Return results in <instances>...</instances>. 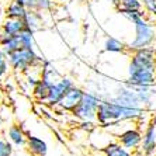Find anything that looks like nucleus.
<instances>
[{
    "instance_id": "f03ea898",
    "label": "nucleus",
    "mask_w": 156,
    "mask_h": 156,
    "mask_svg": "<svg viewBox=\"0 0 156 156\" xmlns=\"http://www.w3.org/2000/svg\"><path fill=\"white\" fill-rule=\"evenodd\" d=\"M10 68L17 73H26L31 68L42 63V58L35 52L34 48H20L7 55Z\"/></svg>"
},
{
    "instance_id": "aec40b11",
    "label": "nucleus",
    "mask_w": 156,
    "mask_h": 156,
    "mask_svg": "<svg viewBox=\"0 0 156 156\" xmlns=\"http://www.w3.org/2000/svg\"><path fill=\"white\" fill-rule=\"evenodd\" d=\"M10 63L7 59V54L4 52V49L0 47V77H4L10 72Z\"/></svg>"
},
{
    "instance_id": "c85d7f7f",
    "label": "nucleus",
    "mask_w": 156,
    "mask_h": 156,
    "mask_svg": "<svg viewBox=\"0 0 156 156\" xmlns=\"http://www.w3.org/2000/svg\"><path fill=\"white\" fill-rule=\"evenodd\" d=\"M155 156H156V155H155Z\"/></svg>"
},
{
    "instance_id": "20e7f679",
    "label": "nucleus",
    "mask_w": 156,
    "mask_h": 156,
    "mask_svg": "<svg viewBox=\"0 0 156 156\" xmlns=\"http://www.w3.org/2000/svg\"><path fill=\"white\" fill-rule=\"evenodd\" d=\"M138 70H156V49L153 47L131 52L128 75Z\"/></svg>"
},
{
    "instance_id": "0eeeda50",
    "label": "nucleus",
    "mask_w": 156,
    "mask_h": 156,
    "mask_svg": "<svg viewBox=\"0 0 156 156\" xmlns=\"http://www.w3.org/2000/svg\"><path fill=\"white\" fill-rule=\"evenodd\" d=\"M139 151L145 156L156 155V114L145 125V131L142 132V144Z\"/></svg>"
},
{
    "instance_id": "f8f14e48",
    "label": "nucleus",
    "mask_w": 156,
    "mask_h": 156,
    "mask_svg": "<svg viewBox=\"0 0 156 156\" xmlns=\"http://www.w3.org/2000/svg\"><path fill=\"white\" fill-rule=\"evenodd\" d=\"M52 84H54V82H52L51 79L41 76V79L38 80V83L33 87V96H34V98H35V100H38V101L45 103V101H47V98H48V96H49V91H51Z\"/></svg>"
},
{
    "instance_id": "ddd939ff",
    "label": "nucleus",
    "mask_w": 156,
    "mask_h": 156,
    "mask_svg": "<svg viewBox=\"0 0 156 156\" xmlns=\"http://www.w3.org/2000/svg\"><path fill=\"white\" fill-rule=\"evenodd\" d=\"M44 13L41 10H28L24 17V24L27 28L33 30L34 33L42 28L44 26Z\"/></svg>"
},
{
    "instance_id": "cd10ccee",
    "label": "nucleus",
    "mask_w": 156,
    "mask_h": 156,
    "mask_svg": "<svg viewBox=\"0 0 156 156\" xmlns=\"http://www.w3.org/2000/svg\"><path fill=\"white\" fill-rule=\"evenodd\" d=\"M0 83H2V77H0Z\"/></svg>"
},
{
    "instance_id": "423d86ee",
    "label": "nucleus",
    "mask_w": 156,
    "mask_h": 156,
    "mask_svg": "<svg viewBox=\"0 0 156 156\" xmlns=\"http://www.w3.org/2000/svg\"><path fill=\"white\" fill-rule=\"evenodd\" d=\"M110 98H113L115 101L121 103V104L127 105V107H135V108H141L144 105L139 101V97L136 94V91L134 89H131L129 86H127L125 83L120 84L115 87V90L111 96H108Z\"/></svg>"
},
{
    "instance_id": "2eb2a0df",
    "label": "nucleus",
    "mask_w": 156,
    "mask_h": 156,
    "mask_svg": "<svg viewBox=\"0 0 156 156\" xmlns=\"http://www.w3.org/2000/svg\"><path fill=\"white\" fill-rule=\"evenodd\" d=\"M104 156H132L131 151L124 148L118 141H110L101 148Z\"/></svg>"
},
{
    "instance_id": "6ab92c4d",
    "label": "nucleus",
    "mask_w": 156,
    "mask_h": 156,
    "mask_svg": "<svg viewBox=\"0 0 156 156\" xmlns=\"http://www.w3.org/2000/svg\"><path fill=\"white\" fill-rule=\"evenodd\" d=\"M2 48H3L4 52L7 55L11 54V52L17 51V49H20V48H21V42H20L18 35H10V38L2 45Z\"/></svg>"
},
{
    "instance_id": "a878e982",
    "label": "nucleus",
    "mask_w": 156,
    "mask_h": 156,
    "mask_svg": "<svg viewBox=\"0 0 156 156\" xmlns=\"http://www.w3.org/2000/svg\"><path fill=\"white\" fill-rule=\"evenodd\" d=\"M110 2H111V3H113L114 6H117V7H118V6L121 4V2H122V0H110Z\"/></svg>"
},
{
    "instance_id": "39448f33",
    "label": "nucleus",
    "mask_w": 156,
    "mask_h": 156,
    "mask_svg": "<svg viewBox=\"0 0 156 156\" xmlns=\"http://www.w3.org/2000/svg\"><path fill=\"white\" fill-rule=\"evenodd\" d=\"M75 86V80L69 76H62L58 82H55L51 87L49 96L47 98V105L48 107H58L59 103L62 101V98L65 97L70 87Z\"/></svg>"
},
{
    "instance_id": "bb28decb",
    "label": "nucleus",
    "mask_w": 156,
    "mask_h": 156,
    "mask_svg": "<svg viewBox=\"0 0 156 156\" xmlns=\"http://www.w3.org/2000/svg\"><path fill=\"white\" fill-rule=\"evenodd\" d=\"M65 2H68V0H55V3H65Z\"/></svg>"
},
{
    "instance_id": "393cba45",
    "label": "nucleus",
    "mask_w": 156,
    "mask_h": 156,
    "mask_svg": "<svg viewBox=\"0 0 156 156\" xmlns=\"http://www.w3.org/2000/svg\"><path fill=\"white\" fill-rule=\"evenodd\" d=\"M80 128L83 131H87V132H91L93 129H96V125L93 121H82L80 122Z\"/></svg>"
},
{
    "instance_id": "6e6552de",
    "label": "nucleus",
    "mask_w": 156,
    "mask_h": 156,
    "mask_svg": "<svg viewBox=\"0 0 156 156\" xmlns=\"http://www.w3.org/2000/svg\"><path fill=\"white\" fill-rule=\"evenodd\" d=\"M117 141L131 152H136L142 144V131L138 127L127 128L117 135Z\"/></svg>"
},
{
    "instance_id": "a211bd4d",
    "label": "nucleus",
    "mask_w": 156,
    "mask_h": 156,
    "mask_svg": "<svg viewBox=\"0 0 156 156\" xmlns=\"http://www.w3.org/2000/svg\"><path fill=\"white\" fill-rule=\"evenodd\" d=\"M21 42V48H34L35 41H34V31L30 28H24L20 34H17Z\"/></svg>"
},
{
    "instance_id": "dca6fc26",
    "label": "nucleus",
    "mask_w": 156,
    "mask_h": 156,
    "mask_svg": "<svg viewBox=\"0 0 156 156\" xmlns=\"http://www.w3.org/2000/svg\"><path fill=\"white\" fill-rule=\"evenodd\" d=\"M27 11H28L27 7L17 3L16 0H11L10 3H9V6L6 7V10H4V16L9 18H21V20H24Z\"/></svg>"
},
{
    "instance_id": "412c9836",
    "label": "nucleus",
    "mask_w": 156,
    "mask_h": 156,
    "mask_svg": "<svg viewBox=\"0 0 156 156\" xmlns=\"http://www.w3.org/2000/svg\"><path fill=\"white\" fill-rule=\"evenodd\" d=\"M118 9H127V10H135V11H142L144 10V4L142 0H122Z\"/></svg>"
},
{
    "instance_id": "f3484780",
    "label": "nucleus",
    "mask_w": 156,
    "mask_h": 156,
    "mask_svg": "<svg viewBox=\"0 0 156 156\" xmlns=\"http://www.w3.org/2000/svg\"><path fill=\"white\" fill-rule=\"evenodd\" d=\"M104 51L110 54H122L127 51V44L117 40L114 37H107L104 41Z\"/></svg>"
},
{
    "instance_id": "9b49d317",
    "label": "nucleus",
    "mask_w": 156,
    "mask_h": 156,
    "mask_svg": "<svg viewBox=\"0 0 156 156\" xmlns=\"http://www.w3.org/2000/svg\"><path fill=\"white\" fill-rule=\"evenodd\" d=\"M28 152L33 156H47L48 153V144L40 136L35 135H28L26 144Z\"/></svg>"
},
{
    "instance_id": "1a4fd4ad",
    "label": "nucleus",
    "mask_w": 156,
    "mask_h": 156,
    "mask_svg": "<svg viewBox=\"0 0 156 156\" xmlns=\"http://www.w3.org/2000/svg\"><path fill=\"white\" fill-rule=\"evenodd\" d=\"M84 91L86 90H83L82 87L75 84V86L70 87L69 90H68V93L65 94V97L62 98V101L59 103L58 107H61V108L65 110V111H72V110L82 101V98H83V96H84Z\"/></svg>"
},
{
    "instance_id": "4468645a",
    "label": "nucleus",
    "mask_w": 156,
    "mask_h": 156,
    "mask_svg": "<svg viewBox=\"0 0 156 156\" xmlns=\"http://www.w3.org/2000/svg\"><path fill=\"white\" fill-rule=\"evenodd\" d=\"M0 28L3 30L6 34H9V35H17V34H20L23 30L26 28V24H24V20H21V18L6 17L2 21Z\"/></svg>"
},
{
    "instance_id": "9d476101",
    "label": "nucleus",
    "mask_w": 156,
    "mask_h": 156,
    "mask_svg": "<svg viewBox=\"0 0 156 156\" xmlns=\"http://www.w3.org/2000/svg\"><path fill=\"white\" fill-rule=\"evenodd\" d=\"M6 135H7L6 138L13 144V146H17V148H20V146H26L28 134L23 129L21 125H18V124H13V125H10V127L7 128V134Z\"/></svg>"
},
{
    "instance_id": "f257e3e1",
    "label": "nucleus",
    "mask_w": 156,
    "mask_h": 156,
    "mask_svg": "<svg viewBox=\"0 0 156 156\" xmlns=\"http://www.w3.org/2000/svg\"><path fill=\"white\" fill-rule=\"evenodd\" d=\"M134 26V38L127 44V49L129 52L142 49V48L152 47L156 41V24L153 20H148L146 17H142Z\"/></svg>"
},
{
    "instance_id": "4be33fe9",
    "label": "nucleus",
    "mask_w": 156,
    "mask_h": 156,
    "mask_svg": "<svg viewBox=\"0 0 156 156\" xmlns=\"http://www.w3.org/2000/svg\"><path fill=\"white\" fill-rule=\"evenodd\" d=\"M142 4L146 14L151 16L152 20L156 23V0H142Z\"/></svg>"
},
{
    "instance_id": "b1692460",
    "label": "nucleus",
    "mask_w": 156,
    "mask_h": 156,
    "mask_svg": "<svg viewBox=\"0 0 156 156\" xmlns=\"http://www.w3.org/2000/svg\"><path fill=\"white\" fill-rule=\"evenodd\" d=\"M16 2L23 4V6L27 7L28 10H37V2H38V0H16Z\"/></svg>"
},
{
    "instance_id": "7ed1b4c3",
    "label": "nucleus",
    "mask_w": 156,
    "mask_h": 156,
    "mask_svg": "<svg viewBox=\"0 0 156 156\" xmlns=\"http://www.w3.org/2000/svg\"><path fill=\"white\" fill-rule=\"evenodd\" d=\"M103 96L96 91H84L82 101L70 111L80 121H96V114Z\"/></svg>"
},
{
    "instance_id": "5701e85b",
    "label": "nucleus",
    "mask_w": 156,
    "mask_h": 156,
    "mask_svg": "<svg viewBox=\"0 0 156 156\" xmlns=\"http://www.w3.org/2000/svg\"><path fill=\"white\" fill-rule=\"evenodd\" d=\"M13 155V144L7 138H0V156Z\"/></svg>"
}]
</instances>
